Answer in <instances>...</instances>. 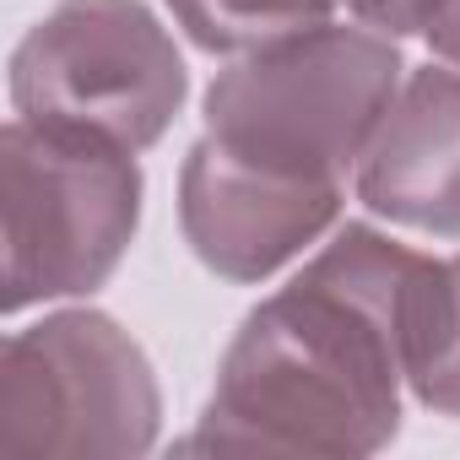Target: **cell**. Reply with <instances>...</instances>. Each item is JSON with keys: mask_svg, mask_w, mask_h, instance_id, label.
<instances>
[{"mask_svg": "<svg viewBox=\"0 0 460 460\" xmlns=\"http://www.w3.org/2000/svg\"><path fill=\"white\" fill-rule=\"evenodd\" d=\"M390 76L395 55L363 33L304 28L271 39L211 87V141L250 168L336 184L379 119Z\"/></svg>", "mask_w": 460, "mask_h": 460, "instance_id": "1", "label": "cell"}, {"mask_svg": "<svg viewBox=\"0 0 460 460\" xmlns=\"http://www.w3.org/2000/svg\"><path fill=\"white\" fill-rule=\"evenodd\" d=\"M184 93L179 55L136 0H71L17 55V103L39 125L141 146Z\"/></svg>", "mask_w": 460, "mask_h": 460, "instance_id": "2", "label": "cell"}, {"mask_svg": "<svg viewBox=\"0 0 460 460\" xmlns=\"http://www.w3.org/2000/svg\"><path fill=\"white\" fill-rule=\"evenodd\" d=\"M6 168L39 184V217L12 211V309L39 293H71L98 282L130 222H136V168L119 141L66 130V125H12Z\"/></svg>", "mask_w": 460, "mask_h": 460, "instance_id": "3", "label": "cell"}, {"mask_svg": "<svg viewBox=\"0 0 460 460\" xmlns=\"http://www.w3.org/2000/svg\"><path fill=\"white\" fill-rule=\"evenodd\" d=\"M368 206L460 234V82L428 71L411 82L406 109L363 173Z\"/></svg>", "mask_w": 460, "mask_h": 460, "instance_id": "4", "label": "cell"}, {"mask_svg": "<svg viewBox=\"0 0 460 460\" xmlns=\"http://www.w3.org/2000/svg\"><path fill=\"white\" fill-rule=\"evenodd\" d=\"M331 0H173V12L206 49L271 44L304 28H320Z\"/></svg>", "mask_w": 460, "mask_h": 460, "instance_id": "5", "label": "cell"}, {"mask_svg": "<svg viewBox=\"0 0 460 460\" xmlns=\"http://www.w3.org/2000/svg\"><path fill=\"white\" fill-rule=\"evenodd\" d=\"M411 6L417 0H352V12H363L368 22H379V28H411Z\"/></svg>", "mask_w": 460, "mask_h": 460, "instance_id": "6", "label": "cell"}]
</instances>
